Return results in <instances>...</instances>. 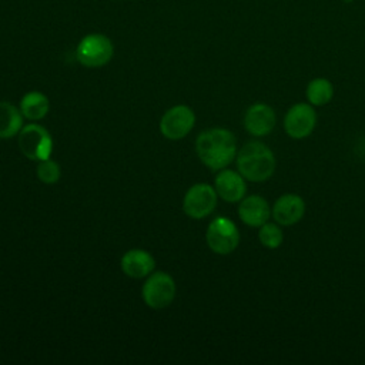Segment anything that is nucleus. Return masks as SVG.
I'll return each mask as SVG.
<instances>
[{"mask_svg":"<svg viewBox=\"0 0 365 365\" xmlns=\"http://www.w3.org/2000/svg\"><path fill=\"white\" fill-rule=\"evenodd\" d=\"M195 153L200 161L212 171L225 168L237 157L235 135L221 127H214L198 134Z\"/></svg>","mask_w":365,"mask_h":365,"instance_id":"nucleus-1","label":"nucleus"},{"mask_svg":"<svg viewBox=\"0 0 365 365\" xmlns=\"http://www.w3.org/2000/svg\"><path fill=\"white\" fill-rule=\"evenodd\" d=\"M238 173L248 181L262 182L272 177L277 160L271 148L261 141H250L237 153Z\"/></svg>","mask_w":365,"mask_h":365,"instance_id":"nucleus-2","label":"nucleus"},{"mask_svg":"<svg viewBox=\"0 0 365 365\" xmlns=\"http://www.w3.org/2000/svg\"><path fill=\"white\" fill-rule=\"evenodd\" d=\"M114 54L111 40L101 33H91L84 36L76 48L77 61L88 68H98L106 66Z\"/></svg>","mask_w":365,"mask_h":365,"instance_id":"nucleus-3","label":"nucleus"},{"mask_svg":"<svg viewBox=\"0 0 365 365\" xmlns=\"http://www.w3.org/2000/svg\"><path fill=\"white\" fill-rule=\"evenodd\" d=\"M17 144L23 155L34 161L47 160L53 153V138L50 133L36 123L23 125L17 134Z\"/></svg>","mask_w":365,"mask_h":365,"instance_id":"nucleus-4","label":"nucleus"},{"mask_svg":"<svg viewBox=\"0 0 365 365\" xmlns=\"http://www.w3.org/2000/svg\"><path fill=\"white\" fill-rule=\"evenodd\" d=\"M175 292L177 285L174 278L164 271H153L141 288V297L151 309L167 308L174 301Z\"/></svg>","mask_w":365,"mask_h":365,"instance_id":"nucleus-5","label":"nucleus"},{"mask_svg":"<svg viewBox=\"0 0 365 365\" xmlns=\"http://www.w3.org/2000/svg\"><path fill=\"white\" fill-rule=\"evenodd\" d=\"M205 241L212 252L218 255H228L240 245V231L230 218L217 217L208 224Z\"/></svg>","mask_w":365,"mask_h":365,"instance_id":"nucleus-6","label":"nucleus"},{"mask_svg":"<svg viewBox=\"0 0 365 365\" xmlns=\"http://www.w3.org/2000/svg\"><path fill=\"white\" fill-rule=\"evenodd\" d=\"M218 194L214 185L207 182H197L191 185L182 198V210L187 217L192 220H202L208 217L217 207Z\"/></svg>","mask_w":365,"mask_h":365,"instance_id":"nucleus-7","label":"nucleus"},{"mask_svg":"<svg viewBox=\"0 0 365 365\" xmlns=\"http://www.w3.org/2000/svg\"><path fill=\"white\" fill-rule=\"evenodd\" d=\"M195 124V114L192 108L185 104H177L168 108L160 120V133L171 141L182 140L188 135Z\"/></svg>","mask_w":365,"mask_h":365,"instance_id":"nucleus-8","label":"nucleus"},{"mask_svg":"<svg viewBox=\"0 0 365 365\" xmlns=\"http://www.w3.org/2000/svg\"><path fill=\"white\" fill-rule=\"evenodd\" d=\"M317 125V113L308 103H297L285 114L284 130L294 140L307 138Z\"/></svg>","mask_w":365,"mask_h":365,"instance_id":"nucleus-9","label":"nucleus"},{"mask_svg":"<svg viewBox=\"0 0 365 365\" xmlns=\"http://www.w3.org/2000/svg\"><path fill=\"white\" fill-rule=\"evenodd\" d=\"M277 123L275 111L265 103H254L244 114V127L254 137L268 135Z\"/></svg>","mask_w":365,"mask_h":365,"instance_id":"nucleus-10","label":"nucleus"},{"mask_svg":"<svg viewBox=\"0 0 365 365\" xmlns=\"http://www.w3.org/2000/svg\"><path fill=\"white\" fill-rule=\"evenodd\" d=\"M304 214H305V201L301 195L294 192L282 194L281 197H278L271 210V215L274 221L284 227H289L299 222Z\"/></svg>","mask_w":365,"mask_h":365,"instance_id":"nucleus-11","label":"nucleus"},{"mask_svg":"<svg viewBox=\"0 0 365 365\" xmlns=\"http://www.w3.org/2000/svg\"><path fill=\"white\" fill-rule=\"evenodd\" d=\"M214 188L220 198L227 202H238L245 197V178L234 170L222 168L214 178Z\"/></svg>","mask_w":365,"mask_h":365,"instance_id":"nucleus-12","label":"nucleus"},{"mask_svg":"<svg viewBox=\"0 0 365 365\" xmlns=\"http://www.w3.org/2000/svg\"><path fill=\"white\" fill-rule=\"evenodd\" d=\"M237 212L240 220L245 225L259 228L262 224H265L269 220L271 207L264 197L258 194H251L244 197L240 201Z\"/></svg>","mask_w":365,"mask_h":365,"instance_id":"nucleus-13","label":"nucleus"},{"mask_svg":"<svg viewBox=\"0 0 365 365\" xmlns=\"http://www.w3.org/2000/svg\"><path fill=\"white\" fill-rule=\"evenodd\" d=\"M123 272L135 279L147 278L155 268L154 257L141 248H131L125 251L120 261Z\"/></svg>","mask_w":365,"mask_h":365,"instance_id":"nucleus-14","label":"nucleus"},{"mask_svg":"<svg viewBox=\"0 0 365 365\" xmlns=\"http://www.w3.org/2000/svg\"><path fill=\"white\" fill-rule=\"evenodd\" d=\"M19 108L24 118L30 121H38L47 115L50 110V101L46 94L34 90V91L26 93L21 97Z\"/></svg>","mask_w":365,"mask_h":365,"instance_id":"nucleus-15","label":"nucleus"},{"mask_svg":"<svg viewBox=\"0 0 365 365\" xmlns=\"http://www.w3.org/2000/svg\"><path fill=\"white\" fill-rule=\"evenodd\" d=\"M23 114L10 101H0V138H13L23 128Z\"/></svg>","mask_w":365,"mask_h":365,"instance_id":"nucleus-16","label":"nucleus"},{"mask_svg":"<svg viewBox=\"0 0 365 365\" xmlns=\"http://www.w3.org/2000/svg\"><path fill=\"white\" fill-rule=\"evenodd\" d=\"M307 100L311 106L322 107L328 104L334 97V86L332 83L325 77H317L311 80L307 86L305 91Z\"/></svg>","mask_w":365,"mask_h":365,"instance_id":"nucleus-17","label":"nucleus"},{"mask_svg":"<svg viewBox=\"0 0 365 365\" xmlns=\"http://www.w3.org/2000/svg\"><path fill=\"white\" fill-rule=\"evenodd\" d=\"M258 240L265 248L275 250V248L281 247V244L284 241V232L279 228V224L267 221L258 230Z\"/></svg>","mask_w":365,"mask_h":365,"instance_id":"nucleus-18","label":"nucleus"},{"mask_svg":"<svg viewBox=\"0 0 365 365\" xmlns=\"http://www.w3.org/2000/svg\"><path fill=\"white\" fill-rule=\"evenodd\" d=\"M36 175L43 184L53 185L60 180L61 168H60L57 161H54L51 158H47V160H43V161H38L37 168H36Z\"/></svg>","mask_w":365,"mask_h":365,"instance_id":"nucleus-19","label":"nucleus"},{"mask_svg":"<svg viewBox=\"0 0 365 365\" xmlns=\"http://www.w3.org/2000/svg\"><path fill=\"white\" fill-rule=\"evenodd\" d=\"M344 1H346V3H349V1H351V0H344Z\"/></svg>","mask_w":365,"mask_h":365,"instance_id":"nucleus-20","label":"nucleus"}]
</instances>
